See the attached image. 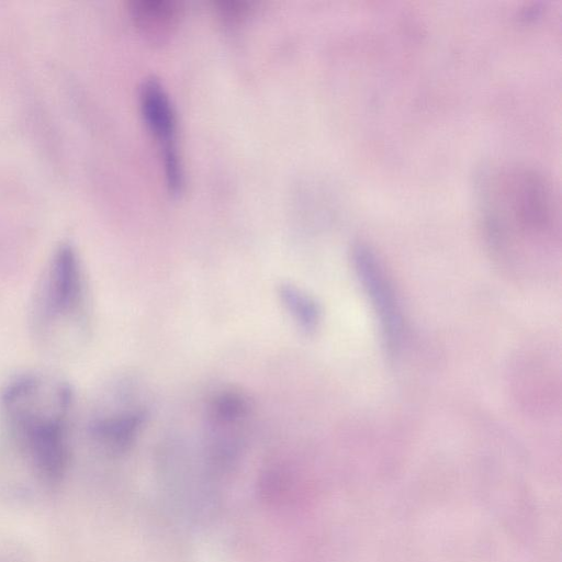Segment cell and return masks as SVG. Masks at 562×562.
I'll list each match as a JSON object with an SVG mask.
<instances>
[{
	"label": "cell",
	"instance_id": "1",
	"mask_svg": "<svg viewBox=\"0 0 562 562\" xmlns=\"http://www.w3.org/2000/svg\"><path fill=\"white\" fill-rule=\"evenodd\" d=\"M71 391L60 381L38 374L12 380L2 391L1 407L36 475L59 483L69 462L67 417Z\"/></svg>",
	"mask_w": 562,
	"mask_h": 562
},
{
	"label": "cell",
	"instance_id": "2",
	"mask_svg": "<svg viewBox=\"0 0 562 562\" xmlns=\"http://www.w3.org/2000/svg\"><path fill=\"white\" fill-rule=\"evenodd\" d=\"M483 221L492 241L509 228L532 236L551 235L558 203L551 183L521 167L487 168L480 176Z\"/></svg>",
	"mask_w": 562,
	"mask_h": 562
},
{
	"label": "cell",
	"instance_id": "3",
	"mask_svg": "<svg viewBox=\"0 0 562 562\" xmlns=\"http://www.w3.org/2000/svg\"><path fill=\"white\" fill-rule=\"evenodd\" d=\"M357 277L374 310L389 355L398 352L403 337L400 305L392 284L373 250L364 244L352 248Z\"/></svg>",
	"mask_w": 562,
	"mask_h": 562
},
{
	"label": "cell",
	"instance_id": "4",
	"mask_svg": "<svg viewBox=\"0 0 562 562\" xmlns=\"http://www.w3.org/2000/svg\"><path fill=\"white\" fill-rule=\"evenodd\" d=\"M83 297V277L79 259L70 245L55 252L45 291L46 311L53 316H66L77 311Z\"/></svg>",
	"mask_w": 562,
	"mask_h": 562
},
{
	"label": "cell",
	"instance_id": "5",
	"mask_svg": "<svg viewBox=\"0 0 562 562\" xmlns=\"http://www.w3.org/2000/svg\"><path fill=\"white\" fill-rule=\"evenodd\" d=\"M139 104L145 122L161 143L162 151L177 149V116L172 102L155 78L143 81L139 88Z\"/></svg>",
	"mask_w": 562,
	"mask_h": 562
},
{
	"label": "cell",
	"instance_id": "6",
	"mask_svg": "<svg viewBox=\"0 0 562 562\" xmlns=\"http://www.w3.org/2000/svg\"><path fill=\"white\" fill-rule=\"evenodd\" d=\"M145 414L142 411L120 412L98 417L90 425L94 441L112 453L125 452L135 441Z\"/></svg>",
	"mask_w": 562,
	"mask_h": 562
},
{
	"label": "cell",
	"instance_id": "7",
	"mask_svg": "<svg viewBox=\"0 0 562 562\" xmlns=\"http://www.w3.org/2000/svg\"><path fill=\"white\" fill-rule=\"evenodd\" d=\"M180 7L175 0H133L131 12L137 26L151 38H164L177 26Z\"/></svg>",
	"mask_w": 562,
	"mask_h": 562
},
{
	"label": "cell",
	"instance_id": "8",
	"mask_svg": "<svg viewBox=\"0 0 562 562\" xmlns=\"http://www.w3.org/2000/svg\"><path fill=\"white\" fill-rule=\"evenodd\" d=\"M278 292L283 306L301 329L306 333L315 331L321 322V308L317 302L310 294L288 282L280 284Z\"/></svg>",
	"mask_w": 562,
	"mask_h": 562
},
{
	"label": "cell",
	"instance_id": "9",
	"mask_svg": "<svg viewBox=\"0 0 562 562\" xmlns=\"http://www.w3.org/2000/svg\"><path fill=\"white\" fill-rule=\"evenodd\" d=\"M249 412V401L244 393L225 390L211 400L207 417L213 425H243Z\"/></svg>",
	"mask_w": 562,
	"mask_h": 562
}]
</instances>
